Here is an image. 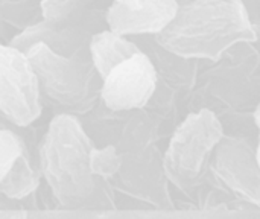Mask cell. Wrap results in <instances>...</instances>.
Returning <instances> with one entry per match:
<instances>
[{
  "label": "cell",
  "instance_id": "1",
  "mask_svg": "<svg viewBox=\"0 0 260 219\" xmlns=\"http://www.w3.org/2000/svg\"><path fill=\"white\" fill-rule=\"evenodd\" d=\"M254 38L253 21L241 0H187L180 3L158 43L181 56H215L238 41Z\"/></svg>",
  "mask_w": 260,
  "mask_h": 219
},
{
  "label": "cell",
  "instance_id": "2",
  "mask_svg": "<svg viewBox=\"0 0 260 219\" xmlns=\"http://www.w3.org/2000/svg\"><path fill=\"white\" fill-rule=\"evenodd\" d=\"M91 143L70 114L52 119L40 146V169L61 204L87 197L93 187Z\"/></svg>",
  "mask_w": 260,
  "mask_h": 219
},
{
  "label": "cell",
  "instance_id": "3",
  "mask_svg": "<svg viewBox=\"0 0 260 219\" xmlns=\"http://www.w3.org/2000/svg\"><path fill=\"white\" fill-rule=\"evenodd\" d=\"M0 113L17 127L41 114V88L27 55L0 43Z\"/></svg>",
  "mask_w": 260,
  "mask_h": 219
},
{
  "label": "cell",
  "instance_id": "4",
  "mask_svg": "<svg viewBox=\"0 0 260 219\" xmlns=\"http://www.w3.org/2000/svg\"><path fill=\"white\" fill-rule=\"evenodd\" d=\"M26 55L38 78L41 91L52 101L72 107L84 99L87 91L84 62L55 52L44 43H37Z\"/></svg>",
  "mask_w": 260,
  "mask_h": 219
},
{
  "label": "cell",
  "instance_id": "5",
  "mask_svg": "<svg viewBox=\"0 0 260 219\" xmlns=\"http://www.w3.org/2000/svg\"><path fill=\"white\" fill-rule=\"evenodd\" d=\"M157 87V70L142 50L116 66L104 79L101 98L113 111L145 107Z\"/></svg>",
  "mask_w": 260,
  "mask_h": 219
},
{
  "label": "cell",
  "instance_id": "6",
  "mask_svg": "<svg viewBox=\"0 0 260 219\" xmlns=\"http://www.w3.org/2000/svg\"><path fill=\"white\" fill-rule=\"evenodd\" d=\"M178 8V0H140L134 5L113 2L105 14V21L110 30L123 37H158L172 23Z\"/></svg>",
  "mask_w": 260,
  "mask_h": 219
},
{
  "label": "cell",
  "instance_id": "7",
  "mask_svg": "<svg viewBox=\"0 0 260 219\" xmlns=\"http://www.w3.org/2000/svg\"><path fill=\"white\" fill-rule=\"evenodd\" d=\"M140 49L128 37L119 35L110 29L96 32L90 38L88 53L94 70L104 79L122 61L139 53Z\"/></svg>",
  "mask_w": 260,
  "mask_h": 219
},
{
  "label": "cell",
  "instance_id": "8",
  "mask_svg": "<svg viewBox=\"0 0 260 219\" xmlns=\"http://www.w3.org/2000/svg\"><path fill=\"white\" fill-rule=\"evenodd\" d=\"M40 174L34 168L26 151L17 159L5 180L0 183V194L11 200H21L30 195L38 186Z\"/></svg>",
  "mask_w": 260,
  "mask_h": 219
},
{
  "label": "cell",
  "instance_id": "9",
  "mask_svg": "<svg viewBox=\"0 0 260 219\" xmlns=\"http://www.w3.org/2000/svg\"><path fill=\"white\" fill-rule=\"evenodd\" d=\"M91 0H41L43 20L52 24L67 21L73 14L85 8Z\"/></svg>",
  "mask_w": 260,
  "mask_h": 219
},
{
  "label": "cell",
  "instance_id": "10",
  "mask_svg": "<svg viewBox=\"0 0 260 219\" xmlns=\"http://www.w3.org/2000/svg\"><path fill=\"white\" fill-rule=\"evenodd\" d=\"M23 152L24 145L21 137L8 128L0 130V183Z\"/></svg>",
  "mask_w": 260,
  "mask_h": 219
},
{
  "label": "cell",
  "instance_id": "11",
  "mask_svg": "<svg viewBox=\"0 0 260 219\" xmlns=\"http://www.w3.org/2000/svg\"><path fill=\"white\" fill-rule=\"evenodd\" d=\"M244 8L248 12L250 20L253 21V24L260 21V0H241Z\"/></svg>",
  "mask_w": 260,
  "mask_h": 219
},
{
  "label": "cell",
  "instance_id": "12",
  "mask_svg": "<svg viewBox=\"0 0 260 219\" xmlns=\"http://www.w3.org/2000/svg\"><path fill=\"white\" fill-rule=\"evenodd\" d=\"M254 122H256V127H257V130H259V148H257V163H259V168H260V104H259V107L256 108V111H254Z\"/></svg>",
  "mask_w": 260,
  "mask_h": 219
},
{
  "label": "cell",
  "instance_id": "13",
  "mask_svg": "<svg viewBox=\"0 0 260 219\" xmlns=\"http://www.w3.org/2000/svg\"><path fill=\"white\" fill-rule=\"evenodd\" d=\"M113 2H117V3H125V5H134L140 0H113Z\"/></svg>",
  "mask_w": 260,
  "mask_h": 219
}]
</instances>
